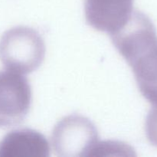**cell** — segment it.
Here are the masks:
<instances>
[{
	"mask_svg": "<svg viewBox=\"0 0 157 157\" xmlns=\"http://www.w3.org/2000/svg\"><path fill=\"white\" fill-rule=\"evenodd\" d=\"M110 35L132 68L140 91L157 106V34L152 21L142 12L133 11L125 25Z\"/></svg>",
	"mask_w": 157,
	"mask_h": 157,
	"instance_id": "cell-1",
	"label": "cell"
},
{
	"mask_svg": "<svg viewBox=\"0 0 157 157\" xmlns=\"http://www.w3.org/2000/svg\"><path fill=\"white\" fill-rule=\"evenodd\" d=\"M44 55V40L31 28H14L7 31L0 40V60L9 71L31 73L41 65Z\"/></svg>",
	"mask_w": 157,
	"mask_h": 157,
	"instance_id": "cell-2",
	"label": "cell"
},
{
	"mask_svg": "<svg viewBox=\"0 0 157 157\" xmlns=\"http://www.w3.org/2000/svg\"><path fill=\"white\" fill-rule=\"evenodd\" d=\"M52 140L54 150L58 156H88L98 142V130L87 118L71 115L55 126Z\"/></svg>",
	"mask_w": 157,
	"mask_h": 157,
	"instance_id": "cell-3",
	"label": "cell"
},
{
	"mask_svg": "<svg viewBox=\"0 0 157 157\" xmlns=\"http://www.w3.org/2000/svg\"><path fill=\"white\" fill-rule=\"evenodd\" d=\"M32 101V90L21 74L0 72V127L18 124L27 115Z\"/></svg>",
	"mask_w": 157,
	"mask_h": 157,
	"instance_id": "cell-4",
	"label": "cell"
},
{
	"mask_svg": "<svg viewBox=\"0 0 157 157\" xmlns=\"http://www.w3.org/2000/svg\"><path fill=\"white\" fill-rule=\"evenodd\" d=\"M133 4V0H86V20L94 29L112 34L130 19Z\"/></svg>",
	"mask_w": 157,
	"mask_h": 157,
	"instance_id": "cell-5",
	"label": "cell"
},
{
	"mask_svg": "<svg viewBox=\"0 0 157 157\" xmlns=\"http://www.w3.org/2000/svg\"><path fill=\"white\" fill-rule=\"evenodd\" d=\"M49 151L46 138L28 129L11 132L0 142V157H47Z\"/></svg>",
	"mask_w": 157,
	"mask_h": 157,
	"instance_id": "cell-6",
	"label": "cell"
},
{
	"mask_svg": "<svg viewBox=\"0 0 157 157\" xmlns=\"http://www.w3.org/2000/svg\"><path fill=\"white\" fill-rule=\"evenodd\" d=\"M146 134L150 144L157 147V106H154L147 117Z\"/></svg>",
	"mask_w": 157,
	"mask_h": 157,
	"instance_id": "cell-7",
	"label": "cell"
}]
</instances>
